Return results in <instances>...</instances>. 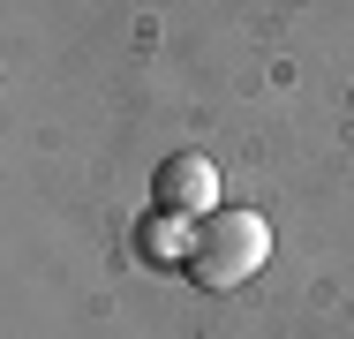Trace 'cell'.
<instances>
[{
	"label": "cell",
	"instance_id": "obj_1",
	"mask_svg": "<svg viewBox=\"0 0 354 339\" xmlns=\"http://www.w3.org/2000/svg\"><path fill=\"white\" fill-rule=\"evenodd\" d=\"M264 257H272V219L264 211H212V219H196V249H189L181 271L204 294H234L264 271Z\"/></svg>",
	"mask_w": 354,
	"mask_h": 339
},
{
	"label": "cell",
	"instance_id": "obj_2",
	"mask_svg": "<svg viewBox=\"0 0 354 339\" xmlns=\"http://www.w3.org/2000/svg\"><path fill=\"white\" fill-rule=\"evenodd\" d=\"M151 196H158V211L212 219V211H218V166L204 158V151H174V158L151 174Z\"/></svg>",
	"mask_w": 354,
	"mask_h": 339
},
{
	"label": "cell",
	"instance_id": "obj_3",
	"mask_svg": "<svg viewBox=\"0 0 354 339\" xmlns=\"http://www.w3.org/2000/svg\"><path fill=\"white\" fill-rule=\"evenodd\" d=\"M189 249H196V219H181V211H151V219H136V257L151 271L189 264Z\"/></svg>",
	"mask_w": 354,
	"mask_h": 339
}]
</instances>
